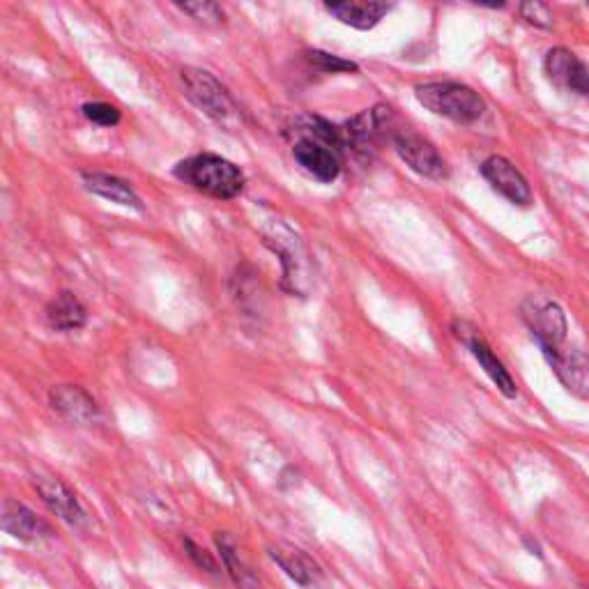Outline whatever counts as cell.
Here are the masks:
<instances>
[{"label":"cell","mask_w":589,"mask_h":589,"mask_svg":"<svg viewBox=\"0 0 589 589\" xmlns=\"http://www.w3.org/2000/svg\"><path fill=\"white\" fill-rule=\"evenodd\" d=\"M81 180L86 190L95 196H102L115 205L144 212V201H140V196L134 192V186L127 180L109 173H83Z\"/></svg>","instance_id":"obj_17"},{"label":"cell","mask_w":589,"mask_h":589,"mask_svg":"<svg viewBox=\"0 0 589 589\" xmlns=\"http://www.w3.org/2000/svg\"><path fill=\"white\" fill-rule=\"evenodd\" d=\"M184 551H186V555H190V559L196 564L199 569H203V571H207V574H219V571H222L219 562H217L215 557H212V553H207L205 548H201V546L196 544V541L184 539Z\"/></svg>","instance_id":"obj_25"},{"label":"cell","mask_w":589,"mask_h":589,"mask_svg":"<svg viewBox=\"0 0 589 589\" xmlns=\"http://www.w3.org/2000/svg\"><path fill=\"white\" fill-rule=\"evenodd\" d=\"M546 362L557 381L574 396L589 400V355L578 348H559L546 352Z\"/></svg>","instance_id":"obj_12"},{"label":"cell","mask_w":589,"mask_h":589,"mask_svg":"<svg viewBox=\"0 0 589 589\" xmlns=\"http://www.w3.org/2000/svg\"><path fill=\"white\" fill-rule=\"evenodd\" d=\"M293 134V157L299 167L320 182H335L341 175V152L346 150L341 127L316 115L299 117Z\"/></svg>","instance_id":"obj_1"},{"label":"cell","mask_w":589,"mask_h":589,"mask_svg":"<svg viewBox=\"0 0 589 589\" xmlns=\"http://www.w3.org/2000/svg\"><path fill=\"white\" fill-rule=\"evenodd\" d=\"M521 16L530 23V26H536V29H551L553 26V10L544 3H536V0L521 5Z\"/></svg>","instance_id":"obj_24"},{"label":"cell","mask_w":589,"mask_h":589,"mask_svg":"<svg viewBox=\"0 0 589 589\" xmlns=\"http://www.w3.org/2000/svg\"><path fill=\"white\" fill-rule=\"evenodd\" d=\"M3 530L19 541H26V544H35V541L52 534V528L37 518L31 507L12 498L3 502Z\"/></svg>","instance_id":"obj_15"},{"label":"cell","mask_w":589,"mask_h":589,"mask_svg":"<svg viewBox=\"0 0 589 589\" xmlns=\"http://www.w3.org/2000/svg\"><path fill=\"white\" fill-rule=\"evenodd\" d=\"M44 314L46 322L58 329V332H77V329H81L88 322L86 306L69 291L58 293L49 304H46Z\"/></svg>","instance_id":"obj_18"},{"label":"cell","mask_w":589,"mask_h":589,"mask_svg":"<svg viewBox=\"0 0 589 589\" xmlns=\"http://www.w3.org/2000/svg\"><path fill=\"white\" fill-rule=\"evenodd\" d=\"M417 102L433 115L458 125H473L486 113V102L475 88L458 81H431L415 88Z\"/></svg>","instance_id":"obj_3"},{"label":"cell","mask_w":589,"mask_h":589,"mask_svg":"<svg viewBox=\"0 0 589 589\" xmlns=\"http://www.w3.org/2000/svg\"><path fill=\"white\" fill-rule=\"evenodd\" d=\"M525 546L532 551V555H536V557H541V548L536 546V544H532V539H525Z\"/></svg>","instance_id":"obj_26"},{"label":"cell","mask_w":589,"mask_h":589,"mask_svg":"<svg viewBox=\"0 0 589 589\" xmlns=\"http://www.w3.org/2000/svg\"><path fill=\"white\" fill-rule=\"evenodd\" d=\"M304 60L309 63L312 67L320 69V72L325 75H346V72H358V63H352V60H346L341 56H335V54H327V52H306L304 54Z\"/></svg>","instance_id":"obj_21"},{"label":"cell","mask_w":589,"mask_h":589,"mask_svg":"<svg viewBox=\"0 0 589 589\" xmlns=\"http://www.w3.org/2000/svg\"><path fill=\"white\" fill-rule=\"evenodd\" d=\"M482 175L492 190L505 196L509 203L521 207H528L532 203V186L511 159L502 155H490L482 163Z\"/></svg>","instance_id":"obj_9"},{"label":"cell","mask_w":589,"mask_h":589,"mask_svg":"<svg viewBox=\"0 0 589 589\" xmlns=\"http://www.w3.org/2000/svg\"><path fill=\"white\" fill-rule=\"evenodd\" d=\"M270 557L279 564L281 569H284V574L291 580H295L302 587H312L320 576L318 564L295 546H284V544L270 546Z\"/></svg>","instance_id":"obj_19"},{"label":"cell","mask_w":589,"mask_h":589,"mask_svg":"<svg viewBox=\"0 0 589 589\" xmlns=\"http://www.w3.org/2000/svg\"><path fill=\"white\" fill-rule=\"evenodd\" d=\"M178 10L190 14L192 19L205 23V26H222L226 21V14L222 5L209 3V0H196V3H178Z\"/></svg>","instance_id":"obj_22"},{"label":"cell","mask_w":589,"mask_h":589,"mask_svg":"<svg viewBox=\"0 0 589 589\" xmlns=\"http://www.w3.org/2000/svg\"><path fill=\"white\" fill-rule=\"evenodd\" d=\"M52 408L69 423L90 427L100 419V408L83 387L79 385H58L49 392Z\"/></svg>","instance_id":"obj_13"},{"label":"cell","mask_w":589,"mask_h":589,"mask_svg":"<svg viewBox=\"0 0 589 589\" xmlns=\"http://www.w3.org/2000/svg\"><path fill=\"white\" fill-rule=\"evenodd\" d=\"M454 329V337L473 352V358L479 362V366L484 369V373L490 378V383L498 387L507 398H516L518 396V385L516 381L511 378L509 369L502 364V360L495 355L492 348L488 346V341L484 339L482 329H477L475 325H469L465 320H456L452 325Z\"/></svg>","instance_id":"obj_8"},{"label":"cell","mask_w":589,"mask_h":589,"mask_svg":"<svg viewBox=\"0 0 589 589\" xmlns=\"http://www.w3.org/2000/svg\"><path fill=\"white\" fill-rule=\"evenodd\" d=\"M546 77L562 90L574 92V95L589 102V67L569 49L555 46L546 54L544 60Z\"/></svg>","instance_id":"obj_10"},{"label":"cell","mask_w":589,"mask_h":589,"mask_svg":"<svg viewBox=\"0 0 589 589\" xmlns=\"http://www.w3.org/2000/svg\"><path fill=\"white\" fill-rule=\"evenodd\" d=\"M35 488L39 492V498L44 500V505L49 507L69 528H83L88 523V513L77 500V495L69 490L60 479L37 477Z\"/></svg>","instance_id":"obj_14"},{"label":"cell","mask_w":589,"mask_h":589,"mask_svg":"<svg viewBox=\"0 0 589 589\" xmlns=\"http://www.w3.org/2000/svg\"><path fill=\"white\" fill-rule=\"evenodd\" d=\"M521 316L544 355L564 348L569 335V320L555 299L546 295H530L521 306Z\"/></svg>","instance_id":"obj_5"},{"label":"cell","mask_w":589,"mask_h":589,"mask_svg":"<svg viewBox=\"0 0 589 589\" xmlns=\"http://www.w3.org/2000/svg\"><path fill=\"white\" fill-rule=\"evenodd\" d=\"M81 111L92 125H100V127H115L123 117L117 106L106 104V102H88L81 106Z\"/></svg>","instance_id":"obj_23"},{"label":"cell","mask_w":589,"mask_h":589,"mask_svg":"<svg viewBox=\"0 0 589 589\" xmlns=\"http://www.w3.org/2000/svg\"><path fill=\"white\" fill-rule=\"evenodd\" d=\"M180 83L184 90V98L190 100L201 113H205L209 121H215L224 127H233L240 123V109L230 98V92L222 81L205 72V69L186 67L180 72Z\"/></svg>","instance_id":"obj_4"},{"label":"cell","mask_w":589,"mask_h":589,"mask_svg":"<svg viewBox=\"0 0 589 589\" xmlns=\"http://www.w3.org/2000/svg\"><path fill=\"white\" fill-rule=\"evenodd\" d=\"M325 10L355 31H371L392 12L387 3L373 0H350V3H325Z\"/></svg>","instance_id":"obj_16"},{"label":"cell","mask_w":589,"mask_h":589,"mask_svg":"<svg viewBox=\"0 0 589 589\" xmlns=\"http://www.w3.org/2000/svg\"><path fill=\"white\" fill-rule=\"evenodd\" d=\"M215 541H217V548H219V553H222V559H224V564H226V571L230 574V578H233L235 582H238L240 587L253 585L256 578H253V574L247 569V564L240 559V553H238V548H235L233 541H230L226 534H217Z\"/></svg>","instance_id":"obj_20"},{"label":"cell","mask_w":589,"mask_h":589,"mask_svg":"<svg viewBox=\"0 0 589 589\" xmlns=\"http://www.w3.org/2000/svg\"><path fill=\"white\" fill-rule=\"evenodd\" d=\"M173 173L184 184L194 186L196 192L219 201L238 199L247 184V178L240 167H235L226 157L212 152H201L180 161Z\"/></svg>","instance_id":"obj_2"},{"label":"cell","mask_w":589,"mask_h":589,"mask_svg":"<svg viewBox=\"0 0 589 589\" xmlns=\"http://www.w3.org/2000/svg\"><path fill=\"white\" fill-rule=\"evenodd\" d=\"M392 146L400 161L410 167L415 173L429 180H446L450 178V163L440 155V150L417 132L398 129L392 136Z\"/></svg>","instance_id":"obj_7"},{"label":"cell","mask_w":589,"mask_h":589,"mask_svg":"<svg viewBox=\"0 0 589 589\" xmlns=\"http://www.w3.org/2000/svg\"><path fill=\"white\" fill-rule=\"evenodd\" d=\"M396 132L398 129L394 127V113L389 106L383 104L355 115L341 127L343 146L362 159H371V155L378 150L383 140H392Z\"/></svg>","instance_id":"obj_6"},{"label":"cell","mask_w":589,"mask_h":589,"mask_svg":"<svg viewBox=\"0 0 589 589\" xmlns=\"http://www.w3.org/2000/svg\"><path fill=\"white\" fill-rule=\"evenodd\" d=\"M265 245L281 256V263H284V286L291 293L304 295L306 286V251L299 242L297 235L288 228H274V233L265 235Z\"/></svg>","instance_id":"obj_11"}]
</instances>
